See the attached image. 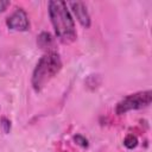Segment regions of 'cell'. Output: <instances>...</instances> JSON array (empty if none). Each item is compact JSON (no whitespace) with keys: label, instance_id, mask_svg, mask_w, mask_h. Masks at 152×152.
Wrapping results in <instances>:
<instances>
[{"label":"cell","instance_id":"1","mask_svg":"<svg viewBox=\"0 0 152 152\" xmlns=\"http://www.w3.org/2000/svg\"><path fill=\"white\" fill-rule=\"evenodd\" d=\"M49 15L57 38L65 43H72L77 38L74 19L68 10V4L61 0L49 2Z\"/></svg>","mask_w":152,"mask_h":152},{"label":"cell","instance_id":"2","mask_svg":"<svg viewBox=\"0 0 152 152\" xmlns=\"http://www.w3.org/2000/svg\"><path fill=\"white\" fill-rule=\"evenodd\" d=\"M62 69V61L58 53L48 52L38 61L32 74V87L36 91H40Z\"/></svg>","mask_w":152,"mask_h":152},{"label":"cell","instance_id":"3","mask_svg":"<svg viewBox=\"0 0 152 152\" xmlns=\"http://www.w3.org/2000/svg\"><path fill=\"white\" fill-rule=\"evenodd\" d=\"M152 101V93L151 90H144V91H138L134 94H129L125 96L121 101L118 102L115 107L116 114L121 115L131 110H137L145 108L151 104Z\"/></svg>","mask_w":152,"mask_h":152},{"label":"cell","instance_id":"4","mask_svg":"<svg viewBox=\"0 0 152 152\" xmlns=\"http://www.w3.org/2000/svg\"><path fill=\"white\" fill-rule=\"evenodd\" d=\"M6 25L13 31H27L30 28V20L27 13L23 8H15V11L6 19Z\"/></svg>","mask_w":152,"mask_h":152},{"label":"cell","instance_id":"5","mask_svg":"<svg viewBox=\"0 0 152 152\" xmlns=\"http://www.w3.org/2000/svg\"><path fill=\"white\" fill-rule=\"evenodd\" d=\"M69 5L71 7L74 15L78 20V23L86 28L90 27L91 20H90V15H89V12L87 10V6L81 1H76V2L72 1V2H69Z\"/></svg>","mask_w":152,"mask_h":152},{"label":"cell","instance_id":"6","mask_svg":"<svg viewBox=\"0 0 152 152\" xmlns=\"http://www.w3.org/2000/svg\"><path fill=\"white\" fill-rule=\"evenodd\" d=\"M124 145L127 148L132 150V148L137 147V145H138V138L134 134H127L126 138L124 139Z\"/></svg>","mask_w":152,"mask_h":152},{"label":"cell","instance_id":"7","mask_svg":"<svg viewBox=\"0 0 152 152\" xmlns=\"http://www.w3.org/2000/svg\"><path fill=\"white\" fill-rule=\"evenodd\" d=\"M38 43H39V45H40L42 48L49 46V44L52 43V37H51V34L48 33V32H43V33L38 37Z\"/></svg>","mask_w":152,"mask_h":152},{"label":"cell","instance_id":"8","mask_svg":"<svg viewBox=\"0 0 152 152\" xmlns=\"http://www.w3.org/2000/svg\"><path fill=\"white\" fill-rule=\"evenodd\" d=\"M0 127H1V129H2V132H4L5 134L10 133V131H11V121H10L7 118L2 116V118L0 119Z\"/></svg>","mask_w":152,"mask_h":152},{"label":"cell","instance_id":"9","mask_svg":"<svg viewBox=\"0 0 152 152\" xmlns=\"http://www.w3.org/2000/svg\"><path fill=\"white\" fill-rule=\"evenodd\" d=\"M74 139H75V141H76L78 145H81L82 147H87V146H88V140H87L84 137H82V135H76Z\"/></svg>","mask_w":152,"mask_h":152},{"label":"cell","instance_id":"10","mask_svg":"<svg viewBox=\"0 0 152 152\" xmlns=\"http://www.w3.org/2000/svg\"><path fill=\"white\" fill-rule=\"evenodd\" d=\"M8 6H10V1H7V0H0V13L1 12H5Z\"/></svg>","mask_w":152,"mask_h":152}]
</instances>
